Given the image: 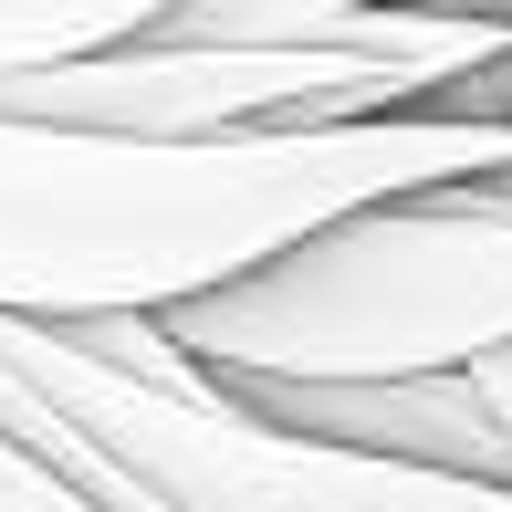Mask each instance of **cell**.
I'll return each instance as SVG.
<instances>
[{"instance_id": "obj_8", "label": "cell", "mask_w": 512, "mask_h": 512, "mask_svg": "<svg viewBox=\"0 0 512 512\" xmlns=\"http://www.w3.org/2000/svg\"><path fill=\"white\" fill-rule=\"evenodd\" d=\"M471 387H481V408H492V439H502V471H512V345H492V356H471Z\"/></svg>"}, {"instance_id": "obj_6", "label": "cell", "mask_w": 512, "mask_h": 512, "mask_svg": "<svg viewBox=\"0 0 512 512\" xmlns=\"http://www.w3.org/2000/svg\"><path fill=\"white\" fill-rule=\"evenodd\" d=\"M157 11H168V0H0V74L115 53V42H136Z\"/></svg>"}, {"instance_id": "obj_3", "label": "cell", "mask_w": 512, "mask_h": 512, "mask_svg": "<svg viewBox=\"0 0 512 512\" xmlns=\"http://www.w3.org/2000/svg\"><path fill=\"white\" fill-rule=\"evenodd\" d=\"M157 324L209 377H450L512 345V199L450 178L335 209Z\"/></svg>"}, {"instance_id": "obj_4", "label": "cell", "mask_w": 512, "mask_h": 512, "mask_svg": "<svg viewBox=\"0 0 512 512\" xmlns=\"http://www.w3.org/2000/svg\"><path fill=\"white\" fill-rule=\"evenodd\" d=\"M220 387L241 408L324 439V450L408 460V471H460V481H512L471 366H450V377H220Z\"/></svg>"}, {"instance_id": "obj_9", "label": "cell", "mask_w": 512, "mask_h": 512, "mask_svg": "<svg viewBox=\"0 0 512 512\" xmlns=\"http://www.w3.org/2000/svg\"><path fill=\"white\" fill-rule=\"evenodd\" d=\"M126 512H157V502H126Z\"/></svg>"}, {"instance_id": "obj_2", "label": "cell", "mask_w": 512, "mask_h": 512, "mask_svg": "<svg viewBox=\"0 0 512 512\" xmlns=\"http://www.w3.org/2000/svg\"><path fill=\"white\" fill-rule=\"evenodd\" d=\"M0 439L74 481L95 512H512V481L324 450L241 408L209 366L168 345L157 314H0Z\"/></svg>"}, {"instance_id": "obj_5", "label": "cell", "mask_w": 512, "mask_h": 512, "mask_svg": "<svg viewBox=\"0 0 512 512\" xmlns=\"http://www.w3.org/2000/svg\"><path fill=\"white\" fill-rule=\"evenodd\" d=\"M387 0H168L136 42H251V53H304V42H356Z\"/></svg>"}, {"instance_id": "obj_1", "label": "cell", "mask_w": 512, "mask_h": 512, "mask_svg": "<svg viewBox=\"0 0 512 512\" xmlns=\"http://www.w3.org/2000/svg\"><path fill=\"white\" fill-rule=\"evenodd\" d=\"M512 168V126L377 115L304 136H95L0 115V314H168L314 220Z\"/></svg>"}, {"instance_id": "obj_7", "label": "cell", "mask_w": 512, "mask_h": 512, "mask_svg": "<svg viewBox=\"0 0 512 512\" xmlns=\"http://www.w3.org/2000/svg\"><path fill=\"white\" fill-rule=\"evenodd\" d=\"M429 115H460V126H512V42L492 63H471V74H450L429 95Z\"/></svg>"}]
</instances>
